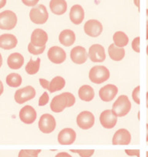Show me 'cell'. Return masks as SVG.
<instances>
[{"instance_id": "obj_8", "label": "cell", "mask_w": 148, "mask_h": 157, "mask_svg": "<svg viewBox=\"0 0 148 157\" xmlns=\"http://www.w3.org/2000/svg\"><path fill=\"white\" fill-rule=\"evenodd\" d=\"M99 122L105 129H112L117 123V116L113 110L107 109L102 112L99 116Z\"/></svg>"}, {"instance_id": "obj_20", "label": "cell", "mask_w": 148, "mask_h": 157, "mask_svg": "<svg viewBox=\"0 0 148 157\" xmlns=\"http://www.w3.org/2000/svg\"><path fill=\"white\" fill-rule=\"evenodd\" d=\"M17 39L13 34H3L0 36V48L6 50L14 49L17 45Z\"/></svg>"}, {"instance_id": "obj_4", "label": "cell", "mask_w": 148, "mask_h": 157, "mask_svg": "<svg viewBox=\"0 0 148 157\" xmlns=\"http://www.w3.org/2000/svg\"><path fill=\"white\" fill-rule=\"evenodd\" d=\"M17 23L16 13L10 10H6L0 13V29L11 30Z\"/></svg>"}, {"instance_id": "obj_33", "label": "cell", "mask_w": 148, "mask_h": 157, "mask_svg": "<svg viewBox=\"0 0 148 157\" xmlns=\"http://www.w3.org/2000/svg\"><path fill=\"white\" fill-rule=\"evenodd\" d=\"M49 95L46 92L43 93V94L40 96V100H39V105L40 106H43V105H46V104L49 102Z\"/></svg>"}, {"instance_id": "obj_49", "label": "cell", "mask_w": 148, "mask_h": 157, "mask_svg": "<svg viewBox=\"0 0 148 157\" xmlns=\"http://www.w3.org/2000/svg\"><path fill=\"white\" fill-rule=\"evenodd\" d=\"M146 55L148 56V45H147V46H146Z\"/></svg>"}, {"instance_id": "obj_45", "label": "cell", "mask_w": 148, "mask_h": 157, "mask_svg": "<svg viewBox=\"0 0 148 157\" xmlns=\"http://www.w3.org/2000/svg\"><path fill=\"white\" fill-rule=\"evenodd\" d=\"M146 142H148V124H146Z\"/></svg>"}, {"instance_id": "obj_34", "label": "cell", "mask_w": 148, "mask_h": 157, "mask_svg": "<svg viewBox=\"0 0 148 157\" xmlns=\"http://www.w3.org/2000/svg\"><path fill=\"white\" fill-rule=\"evenodd\" d=\"M132 96L134 102L139 105L140 104V86H138L134 89L132 93Z\"/></svg>"}, {"instance_id": "obj_39", "label": "cell", "mask_w": 148, "mask_h": 157, "mask_svg": "<svg viewBox=\"0 0 148 157\" xmlns=\"http://www.w3.org/2000/svg\"><path fill=\"white\" fill-rule=\"evenodd\" d=\"M40 85H41V86L43 87V88L49 90V83H50L49 81L46 80V79H45V78H40Z\"/></svg>"}, {"instance_id": "obj_3", "label": "cell", "mask_w": 148, "mask_h": 157, "mask_svg": "<svg viewBox=\"0 0 148 157\" xmlns=\"http://www.w3.org/2000/svg\"><path fill=\"white\" fill-rule=\"evenodd\" d=\"M29 18L33 23L41 25L46 23L48 20L49 13L45 6L37 5L30 10Z\"/></svg>"}, {"instance_id": "obj_42", "label": "cell", "mask_w": 148, "mask_h": 157, "mask_svg": "<svg viewBox=\"0 0 148 157\" xmlns=\"http://www.w3.org/2000/svg\"><path fill=\"white\" fill-rule=\"evenodd\" d=\"M3 90H4L3 84H2V81L0 80V96L2 94V93H3Z\"/></svg>"}, {"instance_id": "obj_48", "label": "cell", "mask_w": 148, "mask_h": 157, "mask_svg": "<svg viewBox=\"0 0 148 157\" xmlns=\"http://www.w3.org/2000/svg\"><path fill=\"white\" fill-rule=\"evenodd\" d=\"M146 39H148V25H146Z\"/></svg>"}, {"instance_id": "obj_12", "label": "cell", "mask_w": 148, "mask_h": 157, "mask_svg": "<svg viewBox=\"0 0 148 157\" xmlns=\"http://www.w3.org/2000/svg\"><path fill=\"white\" fill-rule=\"evenodd\" d=\"M118 93V89L115 85L107 84L99 90V96L103 102H110L114 99Z\"/></svg>"}, {"instance_id": "obj_28", "label": "cell", "mask_w": 148, "mask_h": 157, "mask_svg": "<svg viewBox=\"0 0 148 157\" xmlns=\"http://www.w3.org/2000/svg\"><path fill=\"white\" fill-rule=\"evenodd\" d=\"M6 81L9 86L16 88L22 84V77L19 74L10 73L7 75Z\"/></svg>"}, {"instance_id": "obj_22", "label": "cell", "mask_w": 148, "mask_h": 157, "mask_svg": "<svg viewBox=\"0 0 148 157\" xmlns=\"http://www.w3.org/2000/svg\"><path fill=\"white\" fill-rule=\"evenodd\" d=\"M60 43L64 46H71L76 41V36L73 31L70 29H65L60 33L59 36Z\"/></svg>"}, {"instance_id": "obj_15", "label": "cell", "mask_w": 148, "mask_h": 157, "mask_svg": "<svg viewBox=\"0 0 148 157\" xmlns=\"http://www.w3.org/2000/svg\"><path fill=\"white\" fill-rule=\"evenodd\" d=\"M87 57L88 54L87 50L83 46H76L70 52L71 60L76 64H84L87 60Z\"/></svg>"}, {"instance_id": "obj_5", "label": "cell", "mask_w": 148, "mask_h": 157, "mask_svg": "<svg viewBox=\"0 0 148 157\" xmlns=\"http://www.w3.org/2000/svg\"><path fill=\"white\" fill-rule=\"evenodd\" d=\"M56 126V120L52 115L46 113L41 116L39 121V128L42 132L46 134L50 133L53 132Z\"/></svg>"}, {"instance_id": "obj_11", "label": "cell", "mask_w": 148, "mask_h": 157, "mask_svg": "<svg viewBox=\"0 0 148 157\" xmlns=\"http://www.w3.org/2000/svg\"><path fill=\"white\" fill-rule=\"evenodd\" d=\"M48 58L52 63L61 64L66 60V54L65 51L60 46H53L48 51Z\"/></svg>"}, {"instance_id": "obj_24", "label": "cell", "mask_w": 148, "mask_h": 157, "mask_svg": "<svg viewBox=\"0 0 148 157\" xmlns=\"http://www.w3.org/2000/svg\"><path fill=\"white\" fill-rule=\"evenodd\" d=\"M108 53L110 59L114 61H120L125 56L124 49L115 46V44H111L109 46Z\"/></svg>"}, {"instance_id": "obj_36", "label": "cell", "mask_w": 148, "mask_h": 157, "mask_svg": "<svg viewBox=\"0 0 148 157\" xmlns=\"http://www.w3.org/2000/svg\"><path fill=\"white\" fill-rule=\"evenodd\" d=\"M132 48L135 52H140V37H137L133 40Z\"/></svg>"}, {"instance_id": "obj_26", "label": "cell", "mask_w": 148, "mask_h": 157, "mask_svg": "<svg viewBox=\"0 0 148 157\" xmlns=\"http://www.w3.org/2000/svg\"><path fill=\"white\" fill-rule=\"evenodd\" d=\"M66 85V81L64 78L61 76H56L52 79V81L49 83V91L51 93H55V92L60 91L63 90Z\"/></svg>"}, {"instance_id": "obj_41", "label": "cell", "mask_w": 148, "mask_h": 157, "mask_svg": "<svg viewBox=\"0 0 148 157\" xmlns=\"http://www.w3.org/2000/svg\"><path fill=\"white\" fill-rule=\"evenodd\" d=\"M7 0H0V9L3 8L6 5Z\"/></svg>"}, {"instance_id": "obj_17", "label": "cell", "mask_w": 148, "mask_h": 157, "mask_svg": "<svg viewBox=\"0 0 148 157\" xmlns=\"http://www.w3.org/2000/svg\"><path fill=\"white\" fill-rule=\"evenodd\" d=\"M66 107H67V99L65 93L57 95L51 101L50 108L54 113H61Z\"/></svg>"}, {"instance_id": "obj_2", "label": "cell", "mask_w": 148, "mask_h": 157, "mask_svg": "<svg viewBox=\"0 0 148 157\" xmlns=\"http://www.w3.org/2000/svg\"><path fill=\"white\" fill-rule=\"evenodd\" d=\"M89 78L93 83L101 84L110 78V71L103 66H95L90 70Z\"/></svg>"}, {"instance_id": "obj_50", "label": "cell", "mask_w": 148, "mask_h": 157, "mask_svg": "<svg viewBox=\"0 0 148 157\" xmlns=\"http://www.w3.org/2000/svg\"><path fill=\"white\" fill-rule=\"evenodd\" d=\"M146 157H148V151L146 152Z\"/></svg>"}, {"instance_id": "obj_46", "label": "cell", "mask_w": 148, "mask_h": 157, "mask_svg": "<svg viewBox=\"0 0 148 157\" xmlns=\"http://www.w3.org/2000/svg\"><path fill=\"white\" fill-rule=\"evenodd\" d=\"M146 25H148V9L146 10Z\"/></svg>"}, {"instance_id": "obj_38", "label": "cell", "mask_w": 148, "mask_h": 157, "mask_svg": "<svg viewBox=\"0 0 148 157\" xmlns=\"http://www.w3.org/2000/svg\"><path fill=\"white\" fill-rule=\"evenodd\" d=\"M125 152L130 156L137 155V157H140V150L139 149H126Z\"/></svg>"}, {"instance_id": "obj_40", "label": "cell", "mask_w": 148, "mask_h": 157, "mask_svg": "<svg viewBox=\"0 0 148 157\" xmlns=\"http://www.w3.org/2000/svg\"><path fill=\"white\" fill-rule=\"evenodd\" d=\"M55 157H72V156H71L69 153H67V152H59Z\"/></svg>"}, {"instance_id": "obj_10", "label": "cell", "mask_w": 148, "mask_h": 157, "mask_svg": "<svg viewBox=\"0 0 148 157\" xmlns=\"http://www.w3.org/2000/svg\"><path fill=\"white\" fill-rule=\"evenodd\" d=\"M89 57L93 63H102L106 59L105 49L99 44H94L89 49Z\"/></svg>"}, {"instance_id": "obj_14", "label": "cell", "mask_w": 148, "mask_h": 157, "mask_svg": "<svg viewBox=\"0 0 148 157\" xmlns=\"http://www.w3.org/2000/svg\"><path fill=\"white\" fill-rule=\"evenodd\" d=\"M76 138V132L71 128L62 129L58 135V142L61 145H71Z\"/></svg>"}, {"instance_id": "obj_30", "label": "cell", "mask_w": 148, "mask_h": 157, "mask_svg": "<svg viewBox=\"0 0 148 157\" xmlns=\"http://www.w3.org/2000/svg\"><path fill=\"white\" fill-rule=\"evenodd\" d=\"M41 152L40 149L38 150H30V149H22L19 152L18 157H38V154Z\"/></svg>"}, {"instance_id": "obj_27", "label": "cell", "mask_w": 148, "mask_h": 157, "mask_svg": "<svg viewBox=\"0 0 148 157\" xmlns=\"http://www.w3.org/2000/svg\"><path fill=\"white\" fill-rule=\"evenodd\" d=\"M113 39H114L115 46L120 48L126 46L128 44V42H129L128 36H127L126 33H124L122 31L116 32L114 33V36H113Z\"/></svg>"}, {"instance_id": "obj_37", "label": "cell", "mask_w": 148, "mask_h": 157, "mask_svg": "<svg viewBox=\"0 0 148 157\" xmlns=\"http://www.w3.org/2000/svg\"><path fill=\"white\" fill-rule=\"evenodd\" d=\"M40 0H22V3L24 5H25L26 6H29V7H34L37 5V3L39 2Z\"/></svg>"}, {"instance_id": "obj_18", "label": "cell", "mask_w": 148, "mask_h": 157, "mask_svg": "<svg viewBox=\"0 0 148 157\" xmlns=\"http://www.w3.org/2000/svg\"><path fill=\"white\" fill-rule=\"evenodd\" d=\"M131 135L127 129H118L113 137L114 145H128L130 143Z\"/></svg>"}, {"instance_id": "obj_35", "label": "cell", "mask_w": 148, "mask_h": 157, "mask_svg": "<svg viewBox=\"0 0 148 157\" xmlns=\"http://www.w3.org/2000/svg\"><path fill=\"white\" fill-rule=\"evenodd\" d=\"M66 96V99H67V107H71L74 105L75 102H76V99L75 96L70 93H65Z\"/></svg>"}, {"instance_id": "obj_47", "label": "cell", "mask_w": 148, "mask_h": 157, "mask_svg": "<svg viewBox=\"0 0 148 157\" xmlns=\"http://www.w3.org/2000/svg\"><path fill=\"white\" fill-rule=\"evenodd\" d=\"M146 107L148 108V92L146 93Z\"/></svg>"}, {"instance_id": "obj_32", "label": "cell", "mask_w": 148, "mask_h": 157, "mask_svg": "<svg viewBox=\"0 0 148 157\" xmlns=\"http://www.w3.org/2000/svg\"><path fill=\"white\" fill-rule=\"evenodd\" d=\"M70 151L78 153L80 157H91L94 153V149H70Z\"/></svg>"}, {"instance_id": "obj_7", "label": "cell", "mask_w": 148, "mask_h": 157, "mask_svg": "<svg viewBox=\"0 0 148 157\" xmlns=\"http://www.w3.org/2000/svg\"><path fill=\"white\" fill-rule=\"evenodd\" d=\"M76 123L82 129H89L94 125L95 117L91 112L83 111L76 117Z\"/></svg>"}, {"instance_id": "obj_13", "label": "cell", "mask_w": 148, "mask_h": 157, "mask_svg": "<svg viewBox=\"0 0 148 157\" xmlns=\"http://www.w3.org/2000/svg\"><path fill=\"white\" fill-rule=\"evenodd\" d=\"M36 112L31 105H25L19 112V119L25 124H32L36 120Z\"/></svg>"}, {"instance_id": "obj_21", "label": "cell", "mask_w": 148, "mask_h": 157, "mask_svg": "<svg viewBox=\"0 0 148 157\" xmlns=\"http://www.w3.org/2000/svg\"><path fill=\"white\" fill-rule=\"evenodd\" d=\"M49 8L53 14L61 16L67 10V3L66 0H51Z\"/></svg>"}, {"instance_id": "obj_16", "label": "cell", "mask_w": 148, "mask_h": 157, "mask_svg": "<svg viewBox=\"0 0 148 157\" xmlns=\"http://www.w3.org/2000/svg\"><path fill=\"white\" fill-rule=\"evenodd\" d=\"M48 41V35L41 29H36L31 35V43L36 46L42 47L46 46Z\"/></svg>"}, {"instance_id": "obj_44", "label": "cell", "mask_w": 148, "mask_h": 157, "mask_svg": "<svg viewBox=\"0 0 148 157\" xmlns=\"http://www.w3.org/2000/svg\"><path fill=\"white\" fill-rule=\"evenodd\" d=\"M2 65V55L0 54V68H1Z\"/></svg>"}, {"instance_id": "obj_19", "label": "cell", "mask_w": 148, "mask_h": 157, "mask_svg": "<svg viewBox=\"0 0 148 157\" xmlns=\"http://www.w3.org/2000/svg\"><path fill=\"white\" fill-rule=\"evenodd\" d=\"M85 13L80 5H74L69 12V19L75 25H79L84 21Z\"/></svg>"}, {"instance_id": "obj_31", "label": "cell", "mask_w": 148, "mask_h": 157, "mask_svg": "<svg viewBox=\"0 0 148 157\" xmlns=\"http://www.w3.org/2000/svg\"><path fill=\"white\" fill-rule=\"evenodd\" d=\"M45 49H46V46L39 47V46H34L31 43L28 46L29 52H30L31 54H33V55H40V54H42L44 52Z\"/></svg>"}, {"instance_id": "obj_29", "label": "cell", "mask_w": 148, "mask_h": 157, "mask_svg": "<svg viewBox=\"0 0 148 157\" xmlns=\"http://www.w3.org/2000/svg\"><path fill=\"white\" fill-rule=\"evenodd\" d=\"M40 67V59L38 58L36 60L31 59L25 66V71L29 75H35L39 72Z\"/></svg>"}, {"instance_id": "obj_6", "label": "cell", "mask_w": 148, "mask_h": 157, "mask_svg": "<svg viewBox=\"0 0 148 157\" xmlns=\"http://www.w3.org/2000/svg\"><path fill=\"white\" fill-rule=\"evenodd\" d=\"M36 96V90L31 86H27L24 88L17 90L15 93V100L17 103H25L27 101L33 99Z\"/></svg>"}, {"instance_id": "obj_23", "label": "cell", "mask_w": 148, "mask_h": 157, "mask_svg": "<svg viewBox=\"0 0 148 157\" xmlns=\"http://www.w3.org/2000/svg\"><path fill=\"white\" fill-rule=\"evenodd\" d=\"M7 64L10 69H19L23 66L24 58L19 52L12 53L7 59Z\"/></svg>"}, {"instance_id": "obj_43", "label": "cell", "mask_w": 148, "mask_h": 157, "mask_svg": "<svg viewBox=\"0 0 148 157\" xmlns=\"http://www.w3.org/2000/svg\"><path fill=\"white\" fill-rule=\"evenodd\" d=\"M134 2L135 6H137V8L140 9V0H134Z\"/></svg>"}, {"instance_id": "obj_25", "label": "cell", "mask_w": 148, "mask_h": 157, "mask_svg": "<svg viewBox=\"0 0 148 157\" xmlns=\"http://www.w3.org/2000/svg\"><path fill=\"white\" fill-rule=\"evenodd\" d=\"M78 95L81 100L90 102L94 98V90L90 86L84 85L79 89Z\"/></svg>"}, {"instance_id": "obj_1", "label": "cell", "mask_w": 148, "mask_h": 157, "mask_svg": "<svg viewBox=\"0 0 148 157\" xmlns=\"http://www.w3.org/2000/svg\"><path fill=\"white\" fill-rule=\"evenodd\" d=\"M130 109L131 103L129 98L126 95H121L114 103L112 110L117 117H123L129 113Z\"/></svg>"}, {"instance_id": "obj_9", "label": "cell", "mask_w": 148, "mask_h": 157, "mask_svg": "<svg viewBox=\"0 0 148 157\" xmlns=\"http://www.w3.org/2000/svg\"><path fill=\"white\" fill-rule=\"evenodd\" d=\"M84 32L91 37H97L102 33L103 25L96 19H90L84 25Z\"/></svg>"}]
</instances>
